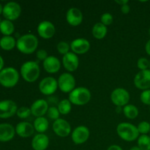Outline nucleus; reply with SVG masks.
<instances>
[{
    "label": "nucleus",
    "mask_w": 150,
    "mask_h": 150,
    "mask_svg": "<svg viewBox=\"0 0 150 150\" xmlns=\"http://www.w3.org/2000/svg\"><path fill=\"white\" fill-rule=\"evenodd\" d=\"M59 111L58 108L55 106H51L48 108V111H47V115L49 117L51 120H57L58 119H59Z\"/></svg>",
    "instance_id": "nucleus-33"
},
{
    "label": "nucleus",
    "mask_w": 150,
    "mask_h": 150,
    "mask_svg": "<svg viewBox=\"0 0 150 150\" xmlns=\"http://www.w3.org/2000/svg\"><path fill=\"white\" fill-rule=\"evenodd\" d=\"M123 113L127 119L134 120L139 116V109L137 107L132 104H127L123 108Z\"/></svg>",
    "instance_id": "nucleus-26"
},
{
    "label": "nucleus",
    "mask_w": 150,
    "mask_h": 150,
    "mask_svg": "<svg viewBox=\"0 0 150 150\" xmlns=\"http://www.w3.org/2000/svg\"><path fill=\"white\" fill-rule=\"evenodd\" d=\"M1 21H1V18H0V23H1Z\"/></svg>",
    "instance_id": "nucleus-46"
},
{
    "label": "nucleus",
    "mask_w": 150,
    "mask_h": 150,
    "mask_svg": "<svg viewBox=\"0 0 150 150\" xmlns=\"http://www.w3.org/2000/svg\"><path fill=\"white\" fill-rule=\"evenodd\" d=\"M56 29L54 25L48 21H43L38 26V33L43 39H50L54 35Z\"/></svg>",
    "instance_id": "nucleus-14"
},
{
    "label": "nucleus",
    "mask_w": 150,
    "mask_h": 150,
    "mask_svg": "<svg viewBox=\"0 0 150 150\" xmlns=\"http://www.w3.org/2000/svg\"><path fill=\"white\" fill-rule=\"evenodd\" d=\"M149 134H150V133H149Z\"/></svg>",
    "instance_id": "nucleus-49"
},
{
    "label": "nucleus",
    "mask_w": 150,
    "mask_h": 150,
    "mask_svg": "<svg viewBox=\"0 0 150 150\" xmlns=\"http://www.w3.org/2000/svg\"><path fill=\"white\" fill-rule=\"evenodd\" d=\"M3 11V7H2V5H1V4H0V14H1V13H2Z\"/></svg>",
    "instance_id": "nucleus-45"
},
{
    "label": "nucleus",
    "mask_w": 150,
    "mask_h": 150,
    "mask_svg": "<svg viewBox=\"0 0 150 150\" xmlns=\"http://www.w3.org/2000/svg\"><path fill=\"white\" fill-rule=\"evenodd\" d=\"M91 99V92L87 88L80 86L75 88L69 94V100L76 105H83L89 102Z\"/></svg>",
    "instance_id": "nucleus-4"
},
{
    "label": "nucleus",
    "mask_w": 150,
    "mask_h": 150,
    "mask_svg": "<svg viewBox=\"0 0 150 150\" xmlns=\"http://www.w3.org/2000/svg\"><path fill=\"white\" fill-rule=\"evenodd\" d=\"M89 130L86 126H79L74 129L71 135V138L73 142L76 144H82L85 143L89 139Z\"/></svg>",
    "instance_id": "nucleus-13"
},
{
    "label": "nucleus",
    "mask_w": 150,
    "mask_h": 150,
    "mask_svg": "<svg viewBox=\"0 0 150 150\" xmlns=\"http://www.w3.org/2000/svg\"><path fill=\"white\" fill-rule=\"evenodd\" d=\"M58 81L53 77L44 78L39 83V89L45 95H51L57 91Z\"/></svg>",
    "instance_id": "nucleus-10"
},
{
    "label": "nucleus",
    "mask_w": 150,
    "mask_h": 150,
    "mask_svg": "<svg viewBox=\"0 0 150 150\" xmlns=\"http://www.w3.org/2000/svg\"><path fill=\"white\" fill-rule=\"evenodd\" d=\"M145 51H146V54L150 56V39L147 41V42L146 43V45H145Z\"/></svg>",
    "instance_id": "nucleus-40"
},
{
    "label": "nucleus",
    "mask_w": 150,
    "mask_h": 150,
    "mask_svg": "<svg viewBox=\"0 0 150 150\" xmlns=\"http://www.w3.org/2000/svg\"><path fill=\"white\" fill-rule=\"evenodd\" d=\"M107 26L103 24L102 23H96L92 28V33L94 38L98 40L103 39L107 34Z\"/></svg>",
    "instance_id": "nucleus-23"
},
{
    "label": "nucleus",
    "mask_w": 150,
    "mask_h": 150,
    "mask_svg": "<svg viewBox=\"0 0 150 150\" xmlns=\"http://www.w3.org/2000/svg\"><path fill=\"white\" fill-rule=\"evenodd\" d=\"M60 61L54 56H49L43 61V68L48 73H56L60 70Z\"/></svg>",
    "instance_id": "nucleus-21"
},
{
    "label": "nucleus",
    "mask_w": 150,
    "mask_h": 150,
    "mask_svg": "<svg viewBox=\"0 0 150 150\" xmlns=\"http://www.w3.org/2000/svg\"><path fill=\"white\" fill-rule=\"evenodd\" d=\"M130 6L128 5V4L121 6V11L122 13H124V14H128V13H130Z\"/></svg>",
    "instance_id": "nucleus-38"
},
{
    "label": "nucleus",
    "mask_w": 150,
    "mask_h": 150,
    "mask_svg": "<svg viewBox=\"0 0 150 150\" xmlns=\"http://www.w3.org/2000/svg\"><path fill=\"white\" fill-rule=\"evenodd\" d=\"M49 145V139L44 133L35 135L32 141V147L34 150H45Z\"/></svg>",
    "instance_id": "nucleus-19"
},
{
    "label": "nucleus",
    "mask_w": 150,
    "mask_h": 150,
    "mask_svg": "<svg viewBox=\"0 0 150 150\" xmlns=\"http://www.w3.org/2000/svg\"><path fill=\"white\" fill-rule=\"evenodd\" d=\"M66 19L67 23L73 26H77L82 23L83 14L79 9L72 7L69 9L66 14Z\"/></svg>",
    "instance_id": "nucleus-18"
},
{
    "label": "nucleus",
    "mask_w": 150,
    "mask_h": 150,
    "mask_svg": "<svg viewBox=\"0 0 150 150\" xmlns=\"http://www.w3.org/2000/svg\"><path fill=\"white\" fill-rule=\"evenodd\" d=\"M17 116L21 119H26L31 115L32 112H31V109L29 108L28 107L23 106L19 108L17 110Z\"/></svg>",
    "instance_id": "nucleus-32"
},
{
    "label": "nucleus",
    "mask_w": 150,
    "mask_h": 150,
    "mask_svg": "<svg viewBox=\"0 0 150 150\" xmlns=\"http://www.w3.org/2000/svg\"><path fill=\"white\" fill-rule=\"evenodd\" d=\"M18 79V72L13 67H6L0 71V83L5 87L16 86Z\"/></svg>",
    "instance_id": "nucleus-5"
},
{
    "label": "nucleus",
    "mask_w": 150,
    "mask_h": 150,
    "mask_svg": "<svg viewBox=\"0 0 150 150\" xmlns=\"http://www.w3.org/2000/svg\"><path fill=\"white\" fill-rule=\"evenodd\" d=\"M0 32L5 36H10L14 32V25L11 21L3 20L0 23Z\"/></svg>",
    "instance_id": "nucleus-27"
},
{
    "label": "nucleus",
    "mask_w": 150,
    "mask_h": 150,
    "mask_svg": "<svg viewBox=\"0 0 150 150\" xmlns=\"http://www.w3.org/2000/svg\"><path fill=\"white\" fill-rule=\"evenodd\" d=\"M16 45V41L12 36H4L0 39V46L2 49L11 50Z\"/></svg>",
    "instance_id": "nucleus-25"
},
{
    "label": "nucleus",
    "mask_w": 150,
    "mask_h": 150,
    "mask_svg": "<svg viewBox=\"0 0 150 150\" xmlns=\"http://www.w3.org/2000/svg\"><path fill=\"white\" fill-rule=\"evenodd\" d=\"M137 67L141 70H148L149 67V61L145 57H141L138 59Z\"/></svg>",
    "instance_id": "nucleus-34"
},
{
    "label": "nucleus",
    "mask_w": 150,
    "mask_h": 150,
    "mask_svg": "<svg viewBox=\"0 0 150 150\" xmlns=\"http://www.w3.org/2000/svg\"><path fill=\"white\" fill-rule=\"evenodd\" d=\"M116 2L117 4H120V6L125 5V4H128V0H118V1H116Z\"/></svg>",
    "instance_id": "nucleus-41"
},
{
    "label": "nucleus",
    "mask_w": 150,
    "mask_h": 150,
    "mask_svg": "<svg viewBox=\"0 0 150 150\" xmlns=\"http://www.w3.org/2000/svg\"><path fill=\"white\" fill-rule=\"evenodd\" d=\"M101 23L105 26H109L113 23V16L111 13H105L101 16L100 18Z\"/></svg>",
    "instance_id": "nucleus-35"
},
{
    "label": "nucleus",
    "mask_w": 150,
    "mask_h": 150,
    "mask_svg": "<svg viewBox=\"0 0 150 150\" xmlns=\"http://www.w3.org/2000/svg\"><path fill=\"white\" fill-rule=\"evenodd\" d=\"M140 100L145 105H150V89H146L141 93Z\"/></svg>",
    "instance_id": "nucleus-36"
},
{
    "label": "nucleus",
    "mask_w": 150,
    "mask_h": 150,
    "mask_svg": "<svg viewBox=\"0 0 150 150\" xmlns=\"http://www.w3.org/2000/svg\"><path fill=\"white\" fill-rule=\"evenodd\" d=\"M62 64L68 72H74L79 67V59L78 56L73 52H69L63 56Z\"/></svg>",
    "instance_id": "nucleus-16"
},
{
    "label": "nucleus",
    "mask_w": 150,
    "mask_h": 150,
    "mask_svg": "<svg viewBox=\"0 0 150 150\" xmlns=\"http://www.w3.org/2000/svg\"><path fill=\"white\" fill-rule=\"evenodd\" d=\"M21 13L20 4L15 1H10L3 7L2 14L7 20L13 21L17 19Z\"/></svg>",
    "instance_id": "nucleus-8"
},
{
    "label": "nucleus",
    "mask_w": 150,
    "mask_h": 150,
    "mask_svg": "<svg viewBox=\"0 0 150 150\" xmlns=\"http://www.w3.org/2000/svg\"><path fill=\"white\" fill-rule=\"evenodd\" d=\"M48 103L45 100L38 99L32 104L30 109L32 115L38 118L43 117L48 111Z\"/></svg>",
    "instance_id": "nucleus-17"
},
{
    "label": "nucleus",
    "mask_w": 150,
    "mask_h": 150,
    "mask_svg": "<svg viewBox=\"0 0 150 150\" xmlns=\"http://www.w3.org/2000/svg\"><path fill=\"white\" fill-rule=\"evenodd\" d=\"M117 133L125 142H133L139 137L137 127L128 122L120 123L117 125Z\"/></svg>",
    "instance_id": "nucleus-3"
},
{
    "label": "nucleus",
    "mask_w": 150,
    "mask_h": 150,
    "mask_svg": "<svg viewBox=\"0 0 150 150\" xmlns=\"http://www.w3.org/2000/svg\"><path fill=\"white\" fill-rule=\"evenodd\" d=\"M149 69H150V61H149Z\"/></svg>",
    "instance_id": "nucleus-48"
},
{
    "label": "nucleus",
    "mask_w": 150,
    "mask_h": 150,
    "mask_svg": "<svg viewBox=\"0 0 150 150\" xmlns=\"http://www.w3.org/2000/svg\"><path fill=\"white\" fill-rule=\"evenodd\" d=\"M21 74L26 81L32 83L38 80L40 74V69L37 62L28 61L23 63L21 67Z\"/></svg>",
    "instance_id": "nucleus-2"
},
{
    "label": "nucleus",
    "mask_w": 150,
    "mask_h": 150,
    "mask_svg": "<svg viewBox=\"0 0 150 150\" xmlns=\"http://www.w3.org/2000/svg\"><path fill=\"white\" fill-rule=\"evenodd\" d=\"M70 48L74 54H84L90 48V42L85 38H77L70 43Z\"/></svg>",
    "instance_id": "nucleus-15"
},
{
    "label": "nucleus",
    "mask_w": 150,
    "mask_h": 150,
    "mask_svg": "<svg viewBox=\"0 0 150 150\" xmlns=\"http://www.w3.org/2000/svg\"><path fill=\"white\" fill-rule=\"evenodd\" d=\"M149 35H150V28H149Z\"/></svg>",
    "instance_id": "nucleus-47"
},
{
    "label": "nucleus",
    "mask_w": 150,
    "mask_h": 150,
    "mask_svg": "<svg viewBox=\"0 0 150 150\" xmlns=\"http://www.w3.org/2000/svg\"><path fill=\"white\" fill-rule=\"evenodd\" d=\"M76 86V79L72 74L64 73L59 77L58 87L64 93H70Z\"/></svg>",
    "instance_id": "nucleus-7"
},
{
    "label": "nucleus",
    "mask_w": 150,
    "mask_h": 150,
    "mask_svg": "<svg viewBox=\"0 0 150 150\" xmlns=\"http://www.w3.org/2000/svg\"><path fill=\"white\" fill-rule=\"evenodd\" d=\"M16 46L18 51L23 54H31L38 48V39L32 34H26L18 39Z\"/></svg>",
    "instance_id": "nucleus-1"
},
{
    "label": "nucleus",
    "mask_w": 150,
    "mask_h": 150,
    "mask_svg": "<svg viewBox=\"0 0 150 150\" xmlns=\"http://www.w3.org/2000/svg\"><path fill=\"white\" fill-rule=\"evenodd\" d=\"M149 109H150V108H149Z\"/></svg>",
    "instance_id": "nucleus-50"
},
{
    "label": "nucleus",
    "mask_w": 150,
    "mask_h": 150,
    "mask_svg": "<svg viewBox=\"0 0 150 150\" xmlns=\"http://www.w3.org/2000/svg\"><path fill=\"white\" fill-rule=\"evenodd\" d=\"M134 84L136 88L143 91L150 89V70L139 71L134 78Z\"/></svg>",
    "instance_id": "nucleus-9"
},
{
    "label": "nucleus",
    "mask_w": 150,
    "mask_h": 150,
    "mask_svg": "<svg viewBox=\"0 0 150 150\" xmlns=\"http://www.w3.org/2000/svg\"><path fill=\"white\" fill-rule=\"evenodd\" d=\"M57 48L59 53L64 56L67 54V53L70 52L69 51H70V45L65 41H61V42H59L57 44Z\"/></svg>",
    "instance_id": "nucleus-31"
},
{
    "label": "nucleus",
    "mask_w": 150,
    "mask_h": 150,
    "mask_svg": "<svg viewBox=\"0 0 150 150\" xmlns=\"http://www.w3.org/2000/svg\"><path fill=\"white\" fill-rule=\"evenodd\" d=\"M122 111V107L117 106V108H116V111H117V113H120Z\"/></svg>",
    "instance_id": "nucleus-43"
},
{
    "label": "nucleus",
    "mask_w": 150,
    "mask_h": 150,
    "mask_svg": "<svg viewBox=\"0 0 150 150\" xmlns=\"http://www.w3.org/2000/svg\"><path fill=\"white\" fill-rule=\"evenodd\" d=\"M36 57L40 61H44L48 57V53H47V51L45 50L40 49L37 51Z\"/></svg>",
    "instance_id": "nucleus-37"
},
{
    "label": "nucleus",
    "mask_w": 150,
    "mask_h": 150,
    "mask_svg": "<svg viewBox=\"0 0 150 150\" xmlns=\"http://www.w3.org/2000/svg\"><path fill=\"white\" fill-rule=\"evenodd\" d=\"M33 125L35 127V130L37 132H38L39 133H43L44 132L48 130L49 123H48V120L45 117H41L35 119Z\"/></svg>",
    "instance_id": "nucleus-24"
},
{
    "label": "nucleus",
    "mask_w": 150,
    "mask_h": 150,
    "mask_svg": "<svg viewBox=\"0 0 150 150\" xmlns=\"http://www.w3.org/2000/svg\"><path fill=\"white\" fill-rule=\"evenodd\" d=\"M53 130L57 136L64 138L70 135L71 126L65 120L59 118L53 123Z\"/></svg>",
    "instance_id": "nucleus-11"
},
{
    "label": "nucleus",
    "mask_w": 150,
    "mask_h": 150,
    "mask_svg": "<svg viewBox=\"0 0 150 150\" xmlns=\"http://www.w3.org/2000/svg\"><path fill=\"white\" fill-rule=\"evenodd\" d=\"M4 66V60H3L2 57L0 56V71L2 70V67Z\"/></svg>",
    "instance_id": "nucleus-42"
},
{
    "label": "nucleus",
    "mask_w": 150,
    "mask_h": 150,
    "mask_svg": "<svg viewBox=\"0 0 150 150\" xmlns=\"http://www.w3.org/2000/svg\"><path fill=\"white\" fill-rule=\"evenodd\" d=\"M130 150H142V149H141L140 148L137 146H133V147H132Z\"/></svg>",
    "instance_id": "nucleus-44"
},
{
    "label": "nucleus",
    "mask_w": 150,
    "mask_h": 150,
    "mask_svg": "<svg viewBox=\"0 0 150 150\" xmlns=\"http://www.w3.org/2000/svg\"><path fill=\"white\" fill-rule=\"evenodd\" d=\"M16 132L22 138H28L32 136L35 132L33 125L28 122H21L16 125Z\"/></svg>",
    "instance_id": "nucleus-20"
},
{
    "label": "nucleus",
    "mask_w": 150,
    "mask_h": 150,
    "mask_svg": "<svg viewBox=\"0 0 150 150\" xmlns=\"http://www.w3.org/2000/svg\"><path fill=\"white\" fill-rule=\"evenodd\" d=\"M111 100L117 106H125L130 101V94L124 88H117L111 94Z\"/></svg>",
    "instance_id": "nucleus-6"
},
{
    "label": "nucleus",
    "mask_w": 150,
    "mask_h": 150,
    "mask_svg": "<svg viewBox=\"0 0 150 150\" xmlns=\"http://www.w3.org/2000/svg\"><path fill=\"white\" fill-rule=\"evenodd\" d=\"M138 146L142 150H150V136L142 135L138 139Z\"/></svg>",
    "instance_id": "nucleus-29"
},
{
    "label": "nucleus",
    "mask_w": 150,
    "mask_h": 150,
    "mask_svg": "<svg viewBox=\"0 0 150 150\" xmlns=\"http://www.w3.org/2000/svg\"><path fill=\"white\" fill-rule=\"evenodd\" d=\"M71 104L72 103H70V101L67 99L62 100L61 101H59V103H58L57 108H58L60 114H63V115L68 114L71 111Z\"/></svg>",
    "instance_id": "nucleus-28"
},
{
    "label": "nucleus",
    "mask_w": 150,
    "mask_h": 150,
    "mask_svg": "<svg viewBox=\"0 0 150 150\" xmlns=\"http://www.w3.org/2000/svg\"><path fill=\"white\" fill-rule=\"evenodd\" d=\"M139 133L142 135H147V133H150V123L146 121L141 122L137 126Z\"/></svg>",
    "instance_id": "nucleus-30"
},
{
    "label": "nucleus",
    "mask_w": 150,
    "mask_h": 150,
    "mask_svg": "<svg viewBox=\"0 0 150 150\" xmlns=\"http://www.w3.org/2000/svg\"><path fill=\"white\" fill-rule=\"evenodd\" d=\"M16 129L13 125L7 123L0 124V142H7L13 139Z\"/></svg>",
    "instance_id": "nucleus-22"
},
{
    "label": "nucleus",
    "mask_w": 150,
    "mask_h": 150,
    "mask_svg": "<svg viewBox=\"0 0 150 150\" xmlns=\"http://www.w3.org/2000/svg\"><path fill=\"white\" fill-rule=\"evenodd\" d=\"M107 150H123V149L121 146L114 144V145H111V146H110Z\"/></svg>",
    "instance_id": "nucleus-39"
},
{
    "label": "nucleus",
    "mask_w": 150,
    "mask_h": 150,
    "mask_svg": "<svg viewBox=\"0 0 150 150\" xmlns=\"http://www.w3.org/2000/svg\"><path fill=\"white\" fill-rule=\"evenodd\" d=\"M17 105L11 100L0 101V118L11 117L17 112Z\"/></svg>",
    "instance_id": "nucleus-12"
}]
</instances>
